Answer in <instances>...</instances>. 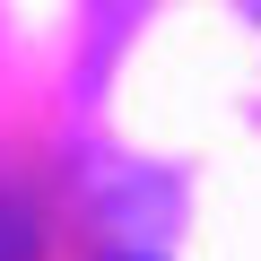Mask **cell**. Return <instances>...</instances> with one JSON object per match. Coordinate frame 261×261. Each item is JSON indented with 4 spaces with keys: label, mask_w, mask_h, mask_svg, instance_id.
I'll return each instance as SVG.
<instances>
[{
    "label": "cell",
    "mask_w": 261,
    "mask_h": 261,
    "mask_svg": "<svg viewBox=\"0 0 261 261\" xmlns=\"http://www.w3.org/2000/svg\"><path fill=\"white\" fill-rule=\"evenodd\" d=\"M0 261H35V218L18 200H0Z\"/></svg>",
    "instance_id": "obj_1"
}]
</instances>
